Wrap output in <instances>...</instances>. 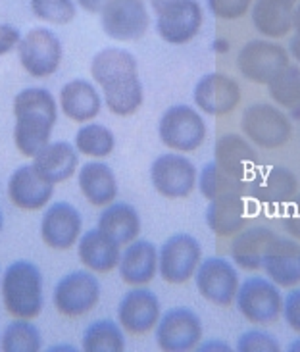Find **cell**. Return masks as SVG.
Segmentation results:
<instances>
[{"label": "cell", "instance_id": "obj_41", "mask_svg": "<svg viewBox=\"0 0 300 352\" xmlns=\"http://www.w3.org/2000/svg\"><path fill=\"white\" fill-rule=\"evenodd\" d=\"M283 228L292 239L300 241V197H294L287 204V212L283 216Z\"/></svg>", "mask_w": 300, "mask_h": 352}, {"label": "cell", "instance_id": "obj_47", "mask_svg": "<svg viewBox=\"0 0 300 352\" xmlns=\"http://www.w3.org/2000/svg\"><path fill=\"white\" fill-rule=\"evenodd\" d=\"M292 31H294V35H300V0L292 10Z\"/></svg>", "mask_w": 300, "mask_h": 352}, {"label": "cell", "instance_id": "obj_18", "mask_svg": "<svg viewBox=\"0 0 300 352\" xmlns=\"http://www.w3.org/2000/svg\"><path fill=\"white\" fill-rule=\"evenodd\" d=\"M299 192L297 175L285 166H270L260 172H254L248 179L246 195L266 206L289 204Z\"/></svg>", "mask_w": 300, "mask_h": 352}, {"label": "cell", "instance_id": "obj_5", "mask_svg": "<svg viewBox=\"0 0 300 352\" xmlns=\"http://www.w3.org/2000/svg\"><path fill=\"white\" fill-rule=\"evenodd\" d=\"M206 133L204 118L193 106H169L160 118V141L166 148L173 151V153H195L204 144Z\"/></svg>", "mask_w": 300, "mask_h": 352}, {"label": "cell", "instance_id": "obj_13", "mask_svg": "<svg viewBox=\"0 0 300 352\" xmlns=\"http://www.w3.org/2000/svg\"><path fill=\"white\" fill-rule=\"evenodd\" d=\"M150 25L144 0H108L100 12V28L114 41H137Z\"/></svg>", "mask_w": 300, "mask_h": 352}, {"label": "cell", "instance_id": "obj_15", "mask_svg": "<svg viewBox=\"0 0 300 352\" xmlns=\"http://www.w3.org/2000/svg\"><path fill=\"white\" fill-rule=\"evenodd\" d=\"M193 100L202 114L219 118L233 114L241 106L243 91L233 77L225 74H208L200 77V81L195 85Z\"/></svg>", "mask_w": 300, "mask_h": 352}, {"label": "cell", "instance_id": "obj_39", "mask_svg": "<svg viewBox=\"0 0 300 352\" xmlns=\"http://www.w3.org/2000/svg\"><path fill=\"white\" fill-rule=\"evenodd\" d=\"M206 2L212 16L225 21L244 18L254 4V0H206Z\"/></svg>", "mask_w": 300, "mask_h": 352}, {"label": "cell", "instance_id": "obj_43", "mask_svg": "<svg viewBox=\"0 0 300 352\" xmlns=\"http://www.w3.org/2000/svg\"><path fill=\"white\" fill-rule=\"evenodd\" d=\"M85 12H91V14H100L103 8L106 6L108 0H75Z\"/></svg>", "mask_w": 300, "mask_h": 352}, {"label": "cell", "instance_id": "obj_14", "mask_svg": "<svg viewBox=\"0 0 300 352\" xmlns=\"http://www.w3.org/2000/svg\"><path fill=\"white\" fill-rule=\"evenodd\" d=\"M202 341V322L187 306H175L160 316L156 325V343L162 351H195Z\"/></svg>", "mask_w": 300, "mask_h": 352}, {"label": "cell", "instance_id": "obj_33", "mask_svg": "<svg viewBox=\"0 0 300 352\" xmlns=\"http://www.w3.org/2000/svg\"><path fill=\"white\" fill-rule=\"evenodd\" d=\"M273 104L289 112V118L300 120V67L289 66L268 85Z\"/></svg>", "mask_w": 300, "mask_h": 352}, {"label": "cell", "instance_id": "obj_7", "mask_svg": "<svg viewBox=\"0 0 300 352\" xmlns=\"http://www.w3.org/2000/svg\"><path fill=\"white\" fill-rule=\"evenodd\" d=\"M235 62L246 81L254 85H270L291 64V54L272 38H256L241 47Z\"/></svg>", "mask_w": 300, "mask_h": 352}, {"label": "cell", "instance_id": "obj_32", "mask_svg": "<svg viewBox=\"0 0 300 352\" xmlns=\"http://www.w3.org/2000/svg\"><path fill=\"white\" fill-rule=\"evenodd\" d=\"M197 187L204 199L214 200L225 195H246L248 181L237 179L233 175L225 173L216 162H208L198 172Z\"/></svg>", "mask_w": 300, "mask_h": 352}, {"label": "cell", "instance_id": "obj_36", "mask_svg": "<svg viewBox=\"0 0 300 352\" xmlns=\"http://www.w3.org/2000/svg\"><path fill=\"white\" fill-rule=\"evenodd\" d=\"M116 137L100 124H85L75 135V148L77 153L89 158H106L114 153Z\"/></svg>", "mask_w": 300, "mask_h": 352}, {"label": "cell", "instance_id": "obj_2", "mask_svg": "<svg viewBox=\"0 0 300 352\" xmlns=\"http://www.w3.org/2000/svg\"><path fill=\"white\" fill-rule=\"evenodd\" d=\"M14 143L21 156L33 158L50 143V133L58 122V102L50 91L29 87L14 98Z\"/></svg>", "mask_w": 300, "mask_h": 352}, {"label": "cell", "instance_id": "obj_40", "mask_svg": "<svg viewBox=\"0 0 300 352\" xmlns=\"http://www.w3.org/2000/svg\"><path fill=\"white\" fill-rule=\"evenodd\" d=\"M281 316L292 331L300 335V289H292L291 293L283 298Z\"/></svg>", "mask_w": 300, "mask_h": 352}, {"label": "cell", "instance_id": "obj_52", "mask_svg": "<svg viewBox=\"0 0 300 352\" xmlns=\"http://www.w3.org/2000/svg\"><path fill=\"white\" fill-rule=\"evenodd\" d=\"M0 279H2V276H0Z\"/></svg>", "mask_w": 300, "mask_h": 352}, {"label": "cell", "instance_id": "obj_38", "mask_svg": "<svg viewBox=\"0 0 300 352\" xmlns=\"http://www.w3.org/2000/svg\"><path fill=\"white\" fill-rule=\"evenodd\" d=\"M235 349L239 352H277L281 351V344L273 335L260 329H250L239 335Z\"/></svg>", "mask_w": 300, "mask_h": 352}, {"label": "cell", "instance_id": "obj_9", "mask_svg": "<svg viewBox=\"0 0 300 352\" xmlns=\"http://www.w3.org/2000/svg\"><path fill=\"white\" fill-rule=\"evenodd\" d=\"M18 58L28 76L35 79L54 76L62 64V43L47 28H33L18 45Z\"/></svg>", "mask_w": 300, "mask_h": 352}, {"label": "cell", "instance_id": "obj_23", "mask_svg": "<svg viewBox=\"0 0 300 352\" xmlns=\"http://www.w3.org/2000/svg\"><path fill=\"white\" fill-rule=\"evenodd\" d=\"M214 162L225 173L248 181L256 172V151L244 135H222L214 146Z\"/></svg>", "mask_w": 300, "mask_h": 352}, {"label": "cell", "instance_id": "obj_50", "mask_svg": "<svg viewBox=\"0 0 300 352\" xmlns=\"http://www.w3.org/2000/svg\"><path fill=\"white\" fill-rule=\"evenodd\" d=\"M0 231H2V214H0Z\"/></svg>", "mask_w": 300, "mask_h": 352}, {"label": "cell", "instance_id": "obj_51", "mask_svg": "<svg viewBox=\"0 0 300 352\" xmlns=\"http://www.w3.org/2000/svg\"><path fill=\"white\" fill-rule=\"evenodd\" d=\"M292 2H294V4H297V2H299V0H292Z\"/></svg>", "mask_w": 300, "mask_h": 352}, {"label": "cell", "instance_id": "obj_42", "mask_svg": "<svg viewBox=\"0 0 300 352\" xmlns=\"http://www.w3.org/2000/svg\"><path fill=\"white\" fill-rule=\"evenodd\" d=\"M21 33L10 23H0V56H6L14 48H18Z\"/></svg>", "mask_w": 300, "mask_h": 352}, {"label": "cell", "instance_id": "obj_1", "mask_svg": "<svg viewBox=\"0 0 300 352\" xmlns=\"http://www.w3.org/2000/svg\"><path fill=\"white\" fill-rule=\"evenodd\" d=\"M91 77L104 91V104L114 116H133L142 104L137 58L123 48H104L91 62Z\"/></svg>", "mask_w": 300, "mask_h": 352}, {"label": "cell", "instance_id": "obj_49", "mask_svg": "<svg viewBox=\"0 0 300 352\" xmlns=\"http://www.w3.org/2000/svg\"><path fill=\"white\" fill-rule=\"evenodd\" d=\"M289 351L292 352H300V337L299 339H294L291 344H289Z\"/></svg>", "mask_w": 300, "mask_h": 352}, {"label": "cell", "instance_id": "obj_19", "mask_svg": "<svg viewBox=\"0 0 300 352\" xmlns=\"http://www.w3.org/2000/svg\"><path fill=\"white\" fill-rule=\"evenodd\" d=\"M83 231L81 214L67 202H54L41 219V239L52 250H69Z\"/></svg>", "mask_w": 300, "mask_h": 352}, {"label": "cell", "instance_id": "obj_26", "mask_svg": "<svg viewBox=\"0 0 300 352\" xmlns=\"http://www.w3.org/2000/svg\"><path fill=\"white\" fill-rule=\"evenodd\" d=\"M35 172L48 181L50 185H58L67 181L79 166V153L74 144L66 141H58V143H48L45 148H41L33 156Z\"/></svg>", "mask_w": 300, "mask_h": 352}, {"label": "cell", "instance_id": "obj_35", "mask_svg": "<svg viewBox=\"0 0 300 352\" xmlns=\"http://www.w3.org/2000/svg\"><path fill=\"white\" fill-rule=\"evenodd\" d=\"M0 349L4 352H39L43 349V337L31 320L16 318L6 325L0 339Z\"/></svg>", "mask_w": 300, "mask_h": 352}, {"label": "cell", "instance_id": "obj_6", "mask_svg": "<svg viewBox=\"0 0 300 352\" xmlns=\"http://www.w3.org/2000/svg\"><path fill=\"white\" fill-rule=\"evenodd\" d=\"M235 306L248 324L268 327L283 314L281 291L268 277H248L237 291Z\"/></svg>", "mask_w": 300, "mask_h": 352}, {"label": "cell", "instance_id": "obj_24", "mask_svg": "<svg viewBox=\"0 0 300 352\" xmlns=\"http://www.w3.org/2000/svg\"><path fill=\"white\" fill-rule=\"evenodd\" d=\"M118 267L123 283L131 287L149 285L158 274V250L150 241L137 239L125 247Z\"/></svg>", "mask_w": 300, "mask_h": 352}, {"label": "cell", "instance_id": "obj_10", "mask_svg": "<svg viewBox=\"0 0 300 352\" xmlns=\"http://www.w3.org/2000/svg\"><path fill=\"white\" fill-rule=\"evenodd\" d=\"M150 181L164 199H187L197 189L198 170L183 154H162L150 166Z\"/></svg>", "mask_w": 300, "mask_h": 352}, {"label": "cell", "instance_id": "obj_22", "mask_svg": "<svg viewBox=\"0 0 300 352\" xmlns=\"http://www.w3.org/2000/svg\"><path fill=\"white\" fill-rule=\"evenodd\" d=\"M54 195V185L45 181L33 166H21L10 175L8 199L19 210L35 212L47 206Z\"/></svg>", "mask_w": 300, "mask_h": 352}, {"label": "cell", "instance_id": "obj_30", "mask_svg": "<svg viewBox=\"0 0 300 352\" xmlns=\"http://www.w3.org/2000/svg\"><path fill=\"white\" fill-rule=\"evenodd\" d=\"M79 189L89 204L106 208L118 199V181L112 168L103 162L85 164L77 175Z\"/></svg>", "mask_w": 300, "mask_h": 352}, {"label": "cell", "instance_id": "obj_27", "mask_svg": "<svg viewBox=\"0 0 300 352\" xmlns=\"http://www.w3.org/2000/svg\"><path fill=\"white\" fill-rule=\"evenodd\" d=\"M273 239L275 233L266 226H246L235 235L229 247V254L235 266L243 272H260L264 252Z\"/></svg>", "mask_w": 300, "mask_h": 352}, {"label": "cell", "instance_id": "obj_8", "mask_svg": "<svg viewBox=\"0 0 300 352\" xmlns=\"http://www.w3.org/2000/svg\"><path fill=\"white\" fill-rule=\"evenodd\" d=\"M202 262V247L189 233L169 237L158 250V274L169 285H185Z\"/></svg>", "mask_w": 300, "mask_h": 352}, {"label": "cell", "instance_id": "obj_12", "mask_svg": "<svg viewBox=\"0 0 300 352\" xmlns=\"http://www.w3.org/2000/svg\"><path fill=\"white\" fill-rule=\"evenodd\" d=\"M100 300V283L93 272H72L54 287L52 302L58 314L66 318H81L89 314Z\"/></svg>", "mask_w": 300, "mask_h": 352}, {"label": "cell", "instance_id": "obj_21", "mask_svg": "<svg viewBox=\"0 0 300 352\" xmlns=\"http://www.w3.org/2000/svg\"><path fill=\"white\" fill-rule=\"evenodd\" d=\"M248 202L246 195H225L219 199L208 200L206 226L217 237H235L248 226Z\"/></svg>", "mask_w": 300, "mask_h": 352}, {"label": "cell", "instance_id": "obj_17", "mask_svg": "<svg viewBox=\"0 0 300 352\" xmlns=\"http://www.w3.org/2000/svg\"><path fill=\"white\" fill-rule=\"evenodd\" d=\"M160 300L158 296L144 287H133L125 293L118 306V324L123 331L141 337L156 329L160 322Z\"/></svg>", "mask_w": 300, "mask_h": 352}, {"label": "cell", "instance_id": "obj_20", "mask_svg": "<svg viewBox=\"0 0 300 352\" xmlns=\"http://www.w3.org/2000/svg\"><path fill=\"white\" fill-rule=\"evenodd\" d=\"M262 270L277 287L292 289L300 285V245L294 239H273L264 252Z\"/></svg>", "mask_w": 300, "mask_h": 352}, {"label": "cell", "instance_id": "obj_29", "mask_svg": "<svg viewBox=\"0 0 300 352\" xmlns=\"http://www.w3.org/2000/svg\"><path fill=\"white\" fill-rule=\"evenodd\" d=\"M292 0H254L250 8L254 29L266 38H283L292 31Z\"/></svg>", "mask_w": 300, "mask_h": 352}, {"label": "cell", "instance_id": "obj_37", "mask_svg": "<svg viewBox=\"0 0 300 352\" xmlns=\"http://www.w3.org/2000/svg\"><path fill=\"white\" fill-rule=\"evenodd\" d=\"M31 12L41 21L66 25L77 16L74 0H31Z\"/></svg>", "mask_w": 300, "mask_h": 352}, {"label": "cell", "instance_id": "obj_44", "mask_svg": "<svg viewBox=\"0 0 300 352\" xmlns=\"http://www.w3.org/2000/svg\"><path fill=\"white\" fill-rule=\"evenodd\" d=\"M197 351H231V346L227 343H224L222 339H212V341L198 344Z\"/></svg>", "mask_w": 300, "mask_h": 352}, {"label": "cell", "instance_id": "obj_46", "mask_svg": "<svg viewBox=\"0 0 300 352\" xmlns=\"http://www.w3.org/2000/svg\"><path fill=\"white\" fill-rule=\"evenodd\" d=\"M289 54H291L297 62L300 64V35H294V37H291V41H289Z\"/></svg>", "mask_w": 300, "mask_h": 352}, {"label": "cell", "instance_id": "obj_16", "mask_svg": "<svg viewBox=\"0 0 300 352\" xmlns=\"http://www.w3.org/2000/svg\"><path fill=\"white\" fill-rule=\"evenodd\" d=\"M204 12L198 0H179L158 14L156 31L168 45H187L200 33Z\"/></svg>", "mask_w": 300, "mask_h": 352}, {"label": "cell", "instance_id": "obj_34", "mask_svg": "<svg viewBox=\"0 0 300 352\" xmlns=\"http://www.w3.org/2000/svg\"><path fill=\"white\" fill-rule=\"evenodd\" d=\"M81 349L85 352H120L125 349L122 325L112 320H98L85 329Z\"/></svg>", "mask_w": 300, "mask_h": 352}, {"label": "cell", "instance_id": "obj_25", "mask_svg": "<svg viewBox=\"0 0 300 352\" xmlns=\"http://www.w3.org/2000/svg\"><path fill=\"white\" fill-rule=\"evenodd\" d=\"M120 245L104 235L100 229H89L77 241V254L79 260L89 272L93 274H110L118 267L122 250Z\"/></svg>", "mask_w": 300, "mask_h": 352}, {"label": "cell", "instance_id": "obj_3", "mask_svg": "<svg viewBox=\"0 0 300 352\" xmlns=\"http://www.w3.org/2000/svg\"><path fill=\"white\" fill-rule=\"evenodd\" d=\"M0 293L4 308L12 318L35 320L43 312V274L33 262H12L0 279Z\"/></svg>", "mask_w": 300, "mask_h": 352}, {"label": "cell", "instance_id": "obj_28", "mask_svg": "<svg viewBox=\"0 0 300 352\" xmlns=\"http://www.w3.org/2000/svg\"><path fill=\"white\" fill-rule=\"evenodd\" d=\"M60 108L66 118L75 124H87L100 114L103 98L96 93L93 83L85 79H74L67 81L60 91Z\"/></svg>", "mask_w": 300, "mask_h": 352}, {"label": "cell", "instance_id": "obj_31", "mask_svg": "<svg viewBox=\"0 0 300 352\" xmlns=\"http://www.w3.org/2000/svg\"><path fill=\"white\" fill-rule=\"evenodd\" d=\"M98 229L104 235L116 241L120 247H127L129 243L137 241L141 233V218L139 212L131 204L125 202H112L108 204L98 218Z\"/></svg>", "mask_w": 300, "mask_h": 352}, {"label": "cell", "instance_id": "obj_4", "mask_svg": "<svg viewBox=\"0 0 300 352\" xmlns=\"http://www.w3.org/2000/svg\"><path fill=\"white\" fill-rule=\"evenodd\" d=\"M243 135L258 148L275 151L292 139V120L279 106L258 102L244 108L241 116Z\"/></svg>", "mask_w": 300, "mask_h": 352}, {"label": "cell", "instance_id": "obj_45", "mask_svg": "<svg viewBox=\"0 0 300 352\" xmlns=\"http://www.w3.org/2000/svg\"><path fill=\"white\" fill-rule=\"evenodd\" d=\"M150 2V8L156 12V16L162 14L164 10L169 8V6H173V4H178L179 0H149Z\"/></svg>", "mask_w": 300, "mask_h": 352}, {"label": "cell", "instance_id": "obj_48", "mask_svg": "<svg viewBox=\"0 0 300 352\" xmlns=\"http://www.w3.org/2000/svg\"><path fill=\"white\" fill-rule=\"evenodd\" d=\"M214 50H216V52H227V50H229V41L217 38L216 43H214Z\"/></svg>", "mask_w": 300, "mask_h": 352}, {"label": "cell", "instance_id": "obj_11", "mask_svg": "<svg viewBox=\"0 0 300 352\" xmlns=\"http://www.w3.org/2000/svg\"><path fill=\"white\" fill-rule=\"evenodd\" d=\"M198 295L206 302L219 308H229L235 305V296L241 287V277L237 267L219 256H210L200 262L195 274Z\"/></svg>", "mask_w": 300, "mask_h": 352}]
</instances>
